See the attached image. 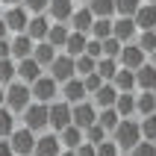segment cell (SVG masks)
Instances as JSON below:
<instances>
[{
	"instance_id": "f907efd6",
	"label": "cell",
	"mask_w": 156,
	"mask_h": 156,
	"mask_svg": "<svg viewBox=\"0 0 156 156\" xmlns=\"http://www.w3.org/2000/svg\"><path fill=\"white\" fill-rule=\"evenodd\" d=\"M6 106V86H0V109Z\"/></svg>"
},
{
	"instance_id": "836d02e7",
	"label": "cell",
	"mask_w": 156,
	"mask_h": 156,
	"mask_svg": "<svg viewBox=\"0 0 156 156\" xmlns=\"http://www.w3.org/2000/svg\"><path fill=\"white\" fill-rule=\"evenodd\" d=\"M18 80V65L15 59H0V86H9Z\"/></svg>"
},
{
	"instance_id": "3957f363",
	"label": "cell",
	"mask_w": 156,
	"mask_h": 156,
	"mask_svg": "<svg viewBox=\"0 0 156 156\" xmlns=\"http://www.w3.org/2000/svg\"><path fill=\"white\" fill-rule=\"evenodd\" d=\"M30 103H33V91H30L27 83L15 80V83H9V86H6V109H9L12 115L24 112Z\"/></svg>"
},
{
	"instance_id": "d6a6232c",
	"label": "cell",
	"mask_w": 156,
	"mask_h": 156,
	"mask_svg": "<svg viewBox=\"0 0 156 156\" xmlns=\"http://www.w3.org/2000/svg\"><path fill=\"white\" fill-rule=\"evenodd\" d=\"M144 0H115V15L118 18H133L141 9Z\"/></svg>"
},
{
	"instance_id": "5b68a950",
	"label": "cell",
	"mask_w": 156,
	"mask_h": 156,
	"mask_svg": "<svg viewBox=\"0 0 156 156\" xmlns=\"http://www.w3.org/2000/svg\"><path fill=\"white\" fill-rule=\"evenodd\" d=\"M71 124L80 127L83 133H86L88 127H94V124H97V106L91 103V100H80V103H74V106H71Z\"/></svg>"
},
{
	"instance_id": "11a10c76",
	"label": "cell",
	"mask_w": 156,
	"mask_h": 156,
	"mask_svg": "<svg viewBox=\"0 0 156 156\" xmlns=\"http://www.w3.org/2000/svg\"><path fill=\"white\" fill-rule=\"evenodd\" d=\"M74 3H88V0H74Z\"/></svg>"
},
{
	"instance_id": "ffe728a7",
	"label": "cell",
	"mask_w": 156,
	"mask_h": 156,
	"mask_svg": "<svg viewBox=\"0 0 156 156\" xmlns=\"http://www.w3.org/2000/svg\"><path fill=\"white\" fill-rule=\"evenodd\" d=\"M136 88H139V91H156V68L150 62H144V65L136 71Z\"/></svg>"
},
{
	"instance_id": "b9f144b4",
	"label": "cell",
	"mask_w": 156,
	"mask_h": 156,
	"mask_svg": "<svg viewBox=\"0 0 156 156\" xmlns=\"http://www.w3.org/2000/svg\"><path fill=\"white\" fill-rule=\"evenodd\" d=\"M130 156H156V144H153V141H144V139H141L139 144L130 150Z\"/></svg>"
},
{
	"instance_id": "e0dca14e",
	"label": "cell",
	"mask_w": 156,
	"mask_h": 156,
	"mask_svg": "<svg viewBox=\"0 0 156 156\" xmlns=\"http://www.w3.org/2000/svg\"><path fill=\"white\" fill-rule=\"evenodd\" d=\"M9 44H12V59H15V62L30 59V56H33V47H35V41H33V38H30L27 33L12 35V38H9Z\"/></svg>"
},
{
	"instance_id": "f35d334b",
	"label": "cell",
	"mask_w": 156,
	"mask_h": 156,
	"mask_svg": "<svg viewBox=\"0 0 156 156\" xmlns=\"http://www.w3.org/2000/svg\"><path fill=\"white\" fill-rule=\"evenodd\" d=\"M83 136H86V141H88V144H94V147L100 144V141H106V139H109V133H106L103 127H100V124H94V127H88V130L83 133Z\"/></svg>"
},
{
	"instance_id": "ee69618b",
	"label": "cell",
	"mask_w": 156,
	"mask_h": 156,
	"mask_svg": "<svg viewBox=\"0 0 156 156\" xmlns=\"http://www.w3.org/2000/svg\"><path fill=\"white\" fill-rule=\"evenodd\" d=\"M86 56H91V59H100V56H103V41L88 38V41H86Z\"/></svg>"
},
{
	"instance_id": "5bb4252c",
	"label": "cell",
	"mask_w": 156,
	"mask_h": 156,
	"mask_svg": "<svg viewBox=\"0 0 156 156\" xmlns=\"http://www.w3.org/2000/svg\"><path fill=\"white\" fill-rule=\"evenodd\" d=\"M71 30H74V33H83V35H88L91 33V24H94V15H91V9L86 6V3H83V6H77L74 9V15H71Z\"/></svg>"
},
{
	"instance_id": "7402d4cb",
	"label": "cell",
	"mask_w": 156,
	"mask_h": 156,
	"mask_svg": "<svg viewBox=\"0 0 156 156\" xmlns=\"http://www.w3.org/2000/svg\"><path fill=\"white\" fill-rule=\"evenodd\" d=\"M118 94H121V91H118L112 83H103V86L94 91V106L97 109H112L115 100H118Z\"/></svg>"
},
{
	"instance_id": "6da1fadb",
	"label": "cell",
	"mask_w": 156,
	"mask_h": 156,
	"mask_svg": "<svg viewBox=\"0 0 156 156\" xmlns=\"http://www.w3.org/2000/svg\"><path fill=\"white\" fill-rule=\"evenodd\" d=\"M112 141L118 144V150H127V153H130V150L141 141L139 121H136V118H121V124H118L115 133H112Z\"/></svg>"
},
{
	"instance_id": "681fc988",
	"label": "cell",
	"mask_w": 156,
	"mask_h": 156,
	"mask_svg": "<svg viewBox=\"0 0 156 156\" xmlns=\"http://www.w3.org/2000/svg\"><path fill=\"white\" fill-rule=\"evenodd\" d=\"M0 38H9V30H6V21L0 18Z\"/></svg>"
},
{
	"instance_id": "1f68e13d",
	"label": "cell",
	"mask_w": 156,
	"mask_h": 156,
	"mask_svg": "<svg viewBox=\"0 0 156 156\" xmlns=\"http://www.w3.org/2000/svg\"><path fill=\"white\" fill-rule=\"evenodd\" d=\"M86 6L91 9L94 18H112L115 15V0H88Z\"/></svg>"
},
{
	"instance_id": "9a60e30c",
	"label": "cell",
	"mask_w": 156,
	"mask_h": 156,
	"mask_svg": "<svg viewBox=\"0 0 156 156\" xmlns=\"http://www.w3.org/2000/svg\"><path fill=\"white\" fill-rule=\"evenodd\" d=\"M59 97L65 100V103H80V100H86V86H83V80L80 77H74V80H68V83H62L59 86Z\"/></svg>"
},
{
	"instance_id": "30bf717a",
	"label": "cell",
	"mask_w": 156,
	"mask_h": 156,
	"mask_svg": "<svg viewBox=\"0 0 156 156\" xmlns=\"http://www.w3.org/2000/svg\"><path fill=\"white\" fill-rule=\"evenodd\" d=\"M65 127H71V103L65 100H53L50 103V130L53 133H62Z\"/></svg>"
},
{
	"instance_id": "ba28073f",
	"label": "cell",
	"mask_w": 156,
	"mask_h": 156,
	"mask_svg": "<svg viewBox=\"0 0 156 156\" xmlns=\"http://www.w3.org/2000/svg\"><path fill=\"white\" fill-rule=\"evenodd\" d=\"M144 62H147V53L141 50L136 41H130V44H124V47H121V56H118V65H121V68H127V71H139Z\"/></svg>"
},
{
	"instance_id": "2e32d148",
	"label": "cell",
	"mask_w": 156,
	"mask_h": 156,
	"mask_svg": "<svg viewBox=\"0 0 156 156\" xmlns=\"http://www.w3.org/2000/svg\"><path fill=\"white\" fill-rule=\"evenodd\" d=\"M50 27H53V21H50L47 15H30V24H27V35H30V38L38 44V41H44V38H47Z\"/></svg>"
},
{
	"instance_id": "277c9868",
	"label": "cell",
	"mask_w": 156,
	"mask_h": 156,
	"mask_svg": "<svg viewBox=\"0 0 156 156\" xmlns=\"http://www.w3.org/2000/svg\"><path fill=\"white\" fill-rule=\"evenodd\" d=\"M30 91H33L35 103H44V106H50L53 100H59V83H56L50 74H41V77L30 86Z\"/></svg>"
},
{
	"instance_id": "9f6ffc18",
	"label": "cell",
	"mask_w": 156,
	"mask_h": 156,
	"mask_svg": "<svg viewBox=\"0 0 156 156\" xmlns=\"http://www.w3.org/2000/svg\"><path fill=\"white\" fill-rule=\"evenodd\" d=\"M144 3H153V6H156V0H144Z\"/></svg>"
},
{
	"instance_id": "7bdbcfd3",
	"label": "cell",
	"mask_w": 156,
	"mask_h": 156,
	"mask_svg": "<svg viewBox=\"0 0 156 156\" xmlns=\"http://www.w3.org/2000/svg\"><path fill=\"white\" fill-rule=\"evenodd\" d=\"M97 156H121V150H118V144L112 139H106V141L97 144Z\"/></svg>"
},
{
	"instance_id": "cb8c5ba5",
	"label": "cell",
	"mask_w": 156,
	"mask_h": 156,
	"mask_svg": "<svg viewBox=\"0 0 156 156\" xmlns=\"http://www.w3.org/2000/svg\"><path fill=\"white\" fill-rule=\"evenodd\" d=\"M86 41H88V35L74 33V30H71V35H68V41H65V47H62V53H68L71 59H77V56L86 53Z\"/></svg>"
},
{
	"instance_id": "74e56055",
	"label": "cell",
	"mask_w": 156,
	"mask_h": 156,
	"mask_svg": "<svg viewBox=\"0 0 156 156\" xmlns=\"http://www.w3.org/2000/svg\"><path fill=\"white\" fill-rule=\"evenodd\" d=\"M139 127H141V139H144V141H153V144H156V115L141 118Z\"/></svg>"
},
{
	"instance_id": "f5cc1de1",
	"label": "cell",
	"mask_w": 156,
	"mask_h": 156,
	"mask_svg": "<svg viewBox=\"0 0 156 156\" xmlns=\"http://www.w3.org/2000/svg\"><path fill=\"white\" fill-rule=\"evenodd\" d=\"M147 62H150V65H153V68H156V50H153V53H150V56H147Z\"/></svg>"
},
{
	"instance_id": "f546056e",
	"label": "cell",
	"mask_w": 156,
	"mask_h": 156,
	"mask_svg": "<svg viewBox=\"0 0 156 156\" xmlns=\"http://www.w3.org/2000/svg\"><path fill=\"white\" fill-rule=\"evenodd\" d=\"M109 35H112V18H94V24H91V33H88V38L106 41Z\"/></svg>"
},
{
	"instance_id": "d6986e66",
	"label": "cell",
	"mask_w": 156,
	"mask_h": 156,
	"mask_svg": "<svg viewBox=\"0 0 156 156\" xmlns=\"http://www.w3.org/2000/svg\"><path fill=\"white\" fill-rule=\"evenodd\" d=\"M133 21H136V27H139V33L156 30V6L153 3H141V9L133 15Z\"/></svg>"
},
{
	"instance_id": "816d5d0a",
	"label": "cell",
	"mask_w": 156,
	"mask_h": 156,
	"mask_svg": "<svg viewBox=\"0 0 156 156\" xmlns=\"http://www.w3.org/2000/svg\"><path fill=\"white\" fill-rule=\"evenodd\" d=\"M0 3H6V6H21V0H0Z\"/></svg>"
},
{
	"instance_id": "d590c367",
	"label": "cell",
	"mask_w": 156,
	"mask_h": 156,
	"mask_svg": "<svg viewBox=\"0 0 156 156\" xmlns=\"http://www.w3.org/2000/svg\"><path fill=\"white\" fill-rule=\"evenodd\" d=\"M12 133H15V115L3 106L0 109V139H9Z\"/></svg>"
},
{
	"instance_id": "f6af8a7d",
	"label": "cell",
	"mask_w": 156,
	"mask_h": 156,
	"mask_svg": "<svg viewBox=\"0 0 156 156\" xmlns=\"http://www.w3.org/2000/svg\"><path fill=\"white\" fill-rule=\"evenodd\" d=\"M83 86H86V94H94L97 88L103 86V80L97 77V71H94V74H88V77H83Z\"/></svg>"
},
{
	"instance_id": "44dd1931",
	"label": "cell",
	"mask_w": 156,
	"mask_h": 156,
	"mask_svg": "<svg viewBox=\"0 0 156 156\" xmlns=\"http://www.w3.org/2000/svg\"><path fill=\"white\" fill-rule=\"evenodd\" d=\"M56 136H59V144H62V150H77L80 144L86 141L83 130H80V127H74V124H71V127H65L62 133H56Z\"/></svg>"
},
{
	"instance_id": "603a6c76",
	"label": "cell",
	"mask_w": 156,
	"mask_h": 156,
	"mask_svg": "<svg viewBox=\"0 0 156 156\" xmlns=\"http://www.w3.org/2000/svg\"><path fill=\"white\" fill-rule=\"evenodd\" d=\"M136 115H141V118L156 115V91H139L136 94Z\"/></svg>"
},
{
	"instance_id": "e575fe53",
	"label": "cell",
	"mask_w": 156,
	"mask_h": 156,
	"mask_svg": "<svg viewBox=\"0 0 156 156\" xmlns=\"http://www.w3.org/2000/svg\"><path fill=\"white\" fill-rule=\"evenodd\" d=\"M74 68H77V77L83 80V77H88V74H94V68H97V59H91V56H77L74 59Z\"/></svg>"
},
{
	"instance_id": "4316f807",
	"label": "cell",
	"mask_w": 156,
	"mask_h": 156,
	"mask_svg": "<svg viewBox=\"0 0 156 156\" xmlns=\"http://www.w3.org/2000/svg\"><path fill=\"white\" fill-rule=\"evenodd\" d=\"M115 112L121 115V118H133L136 115V94L133 91H121L118 100H115Z\"/></svg>"
},
{
	"instance_id": "7a4b0ae2",
	"label": "cell",
	"mask_w": 156,
	"mask_h": 156,
	"mask_svg": "<svg viewBox=\"0 0 156 156\" xmlns=\"http://www.w3.org/2000/svg\"><path fill=\"white\" fill-rule=\"evenodd\" d=\"M21 115H24V127L30 133H35V136H41V133L50 127V106H44V103H35L33 100Z\"/></svg>"
},
{
	"instance_id": "52a82bcc",
	"label": "cell",
	"mask_w": 156,
	"mask_h": 156,
	"mask_svg": "<svg viewBox=\"0 0 156 156\" xmlns=\"http://www.w3.org/2000/svg\"><path fill=\"white\" fill-rule=\"evenodd\" d=\"M47 74H50L53 80H56V83H68V80H74L77 77V68H74V59H71L68 53H59V56H56V59L50 62V68H47Z\"/></svg>"
},
{
	"instance_id": "7c38bea8",
	"label": "cell",
	"mask_w": 156,
	"mask_h": 156,
	"mask_svg": "<svg viewBox=\"0 0 156 156\" xmlns=\"http://www.w3.org/2000/svg\"><path fill=\"white\" fill-rule=\"evenodd\" d=\"M112 35H115L121 44H130V41H136L139 27H136L133 18H112Z\"/></svg>"
},
{
	"instance_id": "f1b7e54d",
	"label": "cell",
	"mask_w": 156,
	"mask_h": 156,
	"mask_svg": "<svg viewBox=\"0 0 156 156\" xmlns=\"http://www.w3.org/2000/svg\"><path fill=\"white\" fill-rule=\"evenodd\" d=\"M97 124H100V127H103V130L112 136L115 127L121 124V115L115 112V106H112V109H97Z\"/></svg>"
},
{
	"instance_id": "8d00e7d4",
	"label": "cell",
	"mask_w": 156,
	"mask_h": 156,
	"mask_svg": "<svg viewBox=\"0 0 156 156\" xmlns=\"http://www.w3.org/2000/svg\"><path fill=\"white\" fill-rule=\"evenodd\" d=\"M136 44L150 56V53L156 50V30H144V33H139V35H136Z\"/></svg>"
},
{
	"instance_id": "8992f818",
	"label": "cell",
	"mask_w": 156,
	"mask_h": 156,
	"mask_svg": "<svg viewBox=\"0 0 156 156\" xmlns=\"http://www.w3.org/2000/svg\"><path fill=\"white\" fill-rule=\"evenodd\" d=\"M0 18L6 21L9 35H21V33H27V24H30V12H27L24 6H6V12H3Z\"/></svg>"
},
{
	"instance_id": "9c48e42d",
	"label": "cell",
	"mask_w": 156,
	"mask_h": 156,
	"mask_svg": "<svg viewBox=\"0 0 156 156\" xmlns=\"http://www.w3.org/2000/svg\"><path fill=\"white\" fill-rule=\"evenodd\" d=\"M9 144H12V153H15V156H33V150H35V133H30L27 127H21V130H15L12 136H9Z\"/></svg>"
},
{
	"instance_id": "7dc6e473",
	"label": "cell",
	"mask_w": 156,
	"mask_h": 156,
	"mask_svg": "<svg viewBox=\"0 0 156 156\" xmlns=\"http://www.w3.org/2000/svg\"><path fill=\"white\" fill-rule=\"evenodd\" d=\"M0 59H12V44H9V38H0Z\"/></svg>"
},
{
	"instance_id": "c3c4849f",
	"label": "cell",
	"mask_w": 156,
	"mask_h": 156,
	"mask_svg": "<svg viewBox=\"0 0 156 156\" xmlns=\"http://www.w3.org/2000/svg\"><path fill=\"white\" fill-rule=\"evenodd\" d=\"M0 156H15V153H12V144H9V139H0Z\"/></svg>"
},
{
	"instance_id": "4dcf8cb0",
	"label": "cell",
	"mask_w": 156,
	"mask_h": 156,
	"mask_svg": "<svg viewBox=\"0 0 156 156\" xmlns=\"http://www.w3.org/2000/svg\"><path fill=\"white\" fill-rule=\"evenodd\" d=\"M112 86L118 88V91H133L136 88V71H127V68H118V74H115Z\"/></svg>"
},
{
	"instance_id": "83f0119b",
	"label": "cell",
	"mask_w": 156,
	"mask_h": 156,
	"mask_svg": "<svg viewBox=\"0 0 156 156\" xmlns=\"http://www.w3.org/2000/svg\"><path fill=\"white\" fill-rule=\"evenodd\" d=\"M68 35H71L68 24H53V27H50V33H47V38H44V41H47V44H53L56 50H62V47H65V41H68Z\"/></svg>"
},
{
	"instance_id": "484cf974",
	"label": "cell",
	"mask_w": 156,
	"mask_h": 156,
	"mask_svg": "<svg viewBox=\"0 0 156 156\" xmlns=\"http://www.w3.org/2000/svg\"><path fill=\"white\" fill-rule=\"evenodd\" d=\"M118 68H121V65H118V59H109V56H100V59H97V77L103 80V83H112L115 80V74H118Z\"/></svg>"
},
{
	"instance_id": "60d3db41",
	"label": "cell",
	"mask_w": 156,
	"mask_h": 156,
	"mask_svg": "<svg viewBox=\"0 0 156 156\" xmlns=\"http://www.w3.org/2000/svg\"><path fill=\"white\" fill-rule=\"evenodd\" d=\"M121 47H124V44L118 41L115 35H109V38L103 41V56H109V59H118V56H121Z\"/></svg>"
},
{
	"instance_id": "ac0fdd59",
	"label": "cell",
	"mask_w": 156,
	"mask_h": 156,
	"mask_svg": "<svg viewBox=\"0 0 156 156\" xmlns=\"http://www.w3.org/2000/svg\"><path fill=\"white\" fill-rule=\"evenodd\" d=\"M15 65H18V80H21V83H27V86H33L35 80H38V77L44 74V68H41V65H38V62L33 59V56H30V59L15 62Z\"/></svg>"
},
{
	"instance_id": "8fae6325",
	"label": "cell",
	"mask_w": 156,
	"mask_h": 156,
	"mask_svg": "<svg viewBox=\"0 0 156 156\" xmlns=\"http://www.w3.org/2000/svg\"><path fill=\"white\" fill-rule=\"evenodd\" d=\"M74 9H77V3H74V0H50V6H47V12H44V15L50 18L53 24H68L71 15H74Z\"/></svg>"
},
{
	"instance_id": "ab89813d",
	"label": "cell",
	"mask_w": 156,
	"mask_h": 156,
	"mask_svg": "<svg viewBox=\"0 0 156 156\" xmlns=\"http://www.w3.org/2000/svg\"><path fill=\"white\" fill-rule=\"evenodd\" d=\"M21 6H24L30 15H44L47 6H50V0H21Z\"/></svg>"
},
{
	"instance_id": "db71d44e",
	"label": "cell",
	"mask_w": 156,
	"mask_h": 156,
	"mask_svg": "<svg viewBox=\"0 0 156 156\" xmlns=\"http://www.w3.org/2000/svg\"><path fill=\"white\" fill-rule=\"evenodd\" d=\"M59 156H77V153H74V150H62Z\"/></svg>"
},
{
	"instance_id": "4fadbf2b",
	"label": "cell",
	"mask_w": 156,
	"mask_h": 156,
	"mask_svg": "<svg viewBox=\"0 0 156 156\" xmlns=\"http://www.w3.org/2000/svg\"><path fill=\"white\" fill-rule=\"evenodd\" d=\"M59 153H62V144H59V136H56V133H41V136H35L33 156H59Z\"/></svg>"
},
{
	"instance_id": "d4e9b609",
	"label": "cell",
	"mask_w": 156,
	"mask_h": 156,
	"mask_svg": "<svg viewBox=\"0 0 156 156\" xmlns=\"http://www.w3.org/2000/svg\"><path fill=\"white\" fill-rule=\"evenodd\" d=\"M56 56H59V50H56L53 44H47V41H38V44L33 47V59L38 62L41 68H50V62L56 59Z\"/></svg>"
},
{
	"instance_id": "bcb514c9",
	"label": "cell",
	"mask_w": 156,
	"mask_h": 156,
	"mask_svg": "<svg viewBox=\"0 0 156 156\" xmlns=\"http://www.w3.org/2000/svg\"><path fill=\"white\" fill-rule=\"evenodd\" d=\"M74 153H77V156H97V147H94V144H88V141H83Z\"/></svg>"
}]
</instances>
